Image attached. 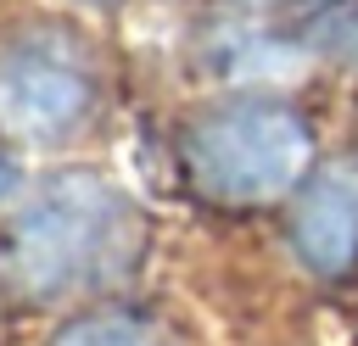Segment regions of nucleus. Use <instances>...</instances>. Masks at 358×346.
I'll return each mask as SVG.
<instances>
[{
    "mask_svg": "<svg viewBox=\"0 0 358 346\" xmlns=\"http://www.w3.org/2000/svg\"><path fill=\"white\" fill-rule=\"evenodd\" d=\"M302 240H308V257H319V262H341L358 246V184L352 179H330L308 201Z\"/></svg>",
    "mask_w": 358,
    "mask_h": 346,
    "instance_id": "nucleus-2",
    "label": "nucleus"
},
{
    "mask_svg": "<svg viewBox=\"0 0 358 346\" xmlns=\"http://www.w3.org/2000/svg\"><path fill=\"white\" fill-rule=\"evenodd\" d=\"M62 346H151V340L129 324H90V329H73Z\"/></svg>",
    "mask_w": 358,
    "mask_h": 346,
    "instance_id": "nucleus-3",
    "label": "nucleus"
},
{
    "mask_svg": "<svg viewBox=\"0 0 358 346\" xmlns=\"http://www.w3.org/2000/svg\"><path fill=\"white\" fill-rule=\"evenodd\" d=\"M207 156H213V179L218 190H280L285 173H296L302 162V128L285 112H235L207 134Z\"/></svg>",
    "mask_w": 358,
    "mask_h": 346,
    "instance_id": "nucleus-1",
    "label": "nucleus"
}]
</instances>
